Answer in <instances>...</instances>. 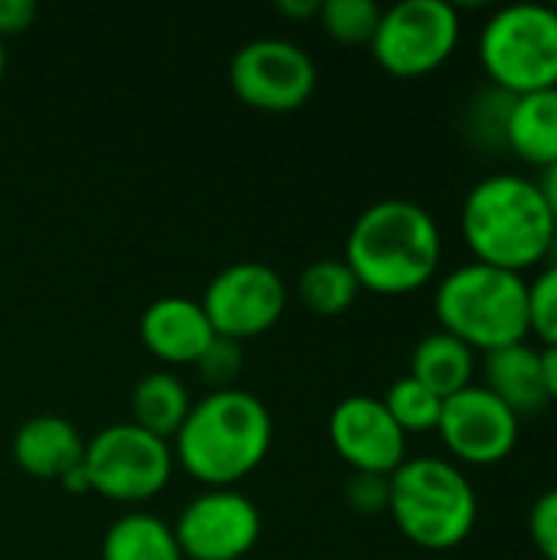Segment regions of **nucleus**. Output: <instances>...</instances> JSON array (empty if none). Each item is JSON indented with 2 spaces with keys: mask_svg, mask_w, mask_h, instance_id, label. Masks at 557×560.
<instances>
[{
  "mask_svg": "<svg viewBox=\"0 0 557 560\" xmlns=\"http://www.w3.org/2000/svg\"><path fill=\"white\" fill-rule=\"evenodd\" d=\"M3 72H7V43L0 36V82H3Z\"/></svg>",
  "mask_w": 557,
  "mask_h": 560,
  "instance_id": "obj_34",
  "label": "nucleus"
},
{
  "mask_svg": "<svg viewBox=\"0 0 557 560\" xmlns=\"http://www.w3.org/2000/svg\"><path fill=\"white\" fill-rule=\"evenodd\" d=\"M358 292H361V282L355 279L351 266L335 256L309 262L295 282L299 302L318 318H335V315L348 312L355 305Z\"/></svg>",
  "mask_w": 557,
  "mask_h": 560,
  "instance_id": "obj_21",
  "label": "nucleus"
},
{
  "mask_svg": "<svg viewBox=\"0 0 557 560\" xmlns=\"http://www.w3.org/2000/svg\"><path fill=\"white\" fill-rule=\"evenodd\" d=\"M483 387L492 390L519 417L548 407L542 381V351L529 341L483 354Z\"/></svg>",
  "mask_w": 557,
  "mask_h": 560,
  "instance_id": "obj_16",
  "label": "nucleus"
},
{
  "mask_svg": "<svg viewBox=\"0 0 557 560\" xmlns=\"http://www.w3.org/2000/svg\"><path fill=\"white\" fill-rule=\"evenodd\" d=\"M460 10L450 0H401L381 10L371 52L381 69L417 79L440 69L460 46Z\"/></svg>",
  "mask_w": 557,
  "mask_h": 560,
  "instance_id": "obj_8",
  "label": "nucleus"
},
{
  "mask_svg": "<svg viewBox=\"0 0 557 560\" xmlns=\"http://www.w3.org/2000/svg\"><path fill=\"white\" fill-rule=\"evenodd\" d=\"M276 7H279V13H286L292 20H309V16H318L322 0H279Z\"/></svg>",
  "mask_w": 557,
  "mask_h": 560,
  "instance_id": "obj_32",
  "label": "nucleus"
},
{
  "mask_svg": "<svg viewBox=\"0 0 557 560\" xmlns=\"http://www.w3.org/2000/svg\"><path fill=\"white\" fill-rule=\"evenodd\" d=\"M479 62L489 85L525 95L557 85V7L519 0L492 10L479 30Z\"/></svg>",
  "mask_w": 557,
  "mask_h": 560,
  "instance_id": "obj_6",
  "label": "nucleus"
},
{
  "mask_svg": "<svg viewBox=\"0 0 557 560\" xmlns=\"http://www.w3.org/2000/svg\"><path fill=\"white\" fill-rule=\"evenodd\" d=\"M171 446L190 479L207 489H233L266 463L272 450V413L243 387L210 390L194 400Z\"/></svg>",
  "mask_w": 557,
  "mask_h": 560,
  "instance_id": "obj_2",
  "label": "nucleus"
},
{
  "mask_svg": "<svg viewBox=\"0 0 557 560\" xmlns=\"http://www.w3.org/2000/svg\"><path fill=\"white\" fill-rule=\"evenodd\" d=\"M345 499L361 515H381L391 502V476L378 472H351L345 482Z\"/></svg>",
  "mask_w": 557,
  "mask_h": 560,
  "instance_id": "obj_27",
  "label": "nucleus"
},
{
  "mask_svg": "<svg viewBox=\"0 0 557 560\" xmlns=\"http://www.w3.org/2000/svg\"><path fill=\"white\" fill-rule=\"evenodd\" d=\"M387 512L410 545L450 551L473 535L479 495L456 463L443 456H414L391 472Z\"/></svg>",
  "mask_w": 557,
  "mask_h": 560,
  "instance_id": "obj_5",
  "label": "nucleus"
},
{
  "mask_svg": "<svg viewBox=\"0 0 557 560\" xmlns=\"http://www.w3.org/2000/svg\"><path fill=\"white\" fill-rule=\"evenodd\" d=\"M102 560H184L174 528L151 512H125L102 538Z\"/></svg>",
  "mask_w": 557,
  "mask_h": 560,
  "instance_id": "obj_20",
  "label": "nucleus"
},
{
  "mask_svg": "<svg viewBox=\"0 0 557 560\" xmlns=\"http://www.w3.org/2000/svg\"><path fill=\"white\" fill-rule=\"evenodd\" d=\"M318 20L338 43H371L381 23V7L374 0H322Z\"/></svg>",
  "mask_w": 557,
  "mask_h": 560,
  "instance_id": "obj_23",
  "label": "nucleus"
},
{
  "mask_svg": "<svg viewBox=\"0 0 557 560\" xmlns=\"http://www.w3.org/2000/svg\"><path fill=\"white\" fill-rule=\"evenodd\" d=\"M437 433L453 459L466 466H496L515 453L522 417L483 384H469L443 400Z\"/></svg>",
  "mask_w": 557,
  "mask_h": 560,
  "instance_id": "obj_12",
  "label": "nucleus"
},
{
  "mask_svg": "<svg viewBox=\"0 0 557 560\" xmlns=\"http://www.w3.org/2000/svg\"><path fill=\"white\" fill-rule=\"evenodd\" d=\"M529 331L542 338V348L557 345V262H545L529 282Z\"/></svg>",
  "mask_w": 557,
  "mask_h": 560,
  "instance_id": "obj_25",
  "label": "nucleus"
},
{
  "mask_svg": "<svg viewBox=\"0 0 557 560\" xmlns=\"http://www.w3.org/2000/svg\"><path fill=\"white\" fill-rule=\"evenodd\" d=\"M394 423L410 436V433H433L443 413V397H437L430 387H423L417 377L404 374L397 377L387 394L381 397Z\"/></svg>",
  "mask_w": 557,
  "mask_h": 560,
  "instance_id": "obj_22",
  "label": "nucleus"
},
{
  "mask_svg": "<svg viewBox=\"0 0 557 560\" xmlns=\"http://www.w3.org/2000/svg\"><path fill=\"white\" fill-rule=\"evenodd\" d=\"M230 85L250 108L282 115L312 98L318 66L305 46L286 36H256L233 52Z\"/></svg>",
  "mask_w": 557,
  "mask_h": 560,
  "instance_id": "obj_9",
  "label": "nucleus"
},
{
  "mask_svg": "<svg viewBox=\"0 0 557 560\" xmlns=\"http://www.w3.org/2000/svg\"><path fill=\"white\" fill-rule=\"evenodd\" d=\"M184 560H243L263 535V515L236 489H207L171 525Z\"/></svg>",
  "mask_w": 557,
  "mask_h": 560,
  "instance_id": "obj_11",
  "label": "nucleus"
},
{
  "mask_svg": "<svg viewBox=\"0 0 557 560\" xmlns=\"http://www.w3.org/2000/svg\"><path fill=\"white\" fill-rule=\"evenodd\" d=\"M13 463L33 479H62L85 456V440L79 427L59 413H39L16 427L10 443Z\"/></svg>",
  "mask_w": 557,
  "mask_h": 560,
  "instance_id": "obj_15",
  "label": "nucleus"
},
{
  "mask_svg": "<svg viewBox=\"0 0 557 560\" xmlns=\"http://www.w3.org/2000/svg\"><path fill=\"white\" fill-rule=\"evenodd\" d=\"M36 20V3L33 0H0V36H13L30 30Z\"/></svg>",
  "mask_w": 557,
  "mask_h": 560,
  "instance_id": "obj_29",
  "label": "nucleus"
},
{
  "mask_svg": "<svg viewBox=\"0 0 557 560\" xmlns=\"http://www.w3.org/2000/svg\"><path fill=\"white\" fill-rule=\"evenodd\" d=\"M328 440L355 472L391 476L407 459V433L394 423L384 400L371 394H351L335 404Z\"/></svg>",
  "mask_w": 557,
  "mask_h": 560,
  "instance_id": "obj_13",
  "label": "nucleus"
},
{
  "mask_svg": "<svg viewBox=\"0 0 557 560\" xmlns=\"http://www.w3.org/2000/svg\"><path fill=\"white\" fill-rule=\"evenodd\" d=\"M174 446L131 420L112 423L85 440L82 469L89 489L118 505H144L158 499L174 476Z\"/></svg>",
  "mask_w": 557,
  "mask_h": 560,
  "instance_id": "obj_7",
  "label": "nucleus"
},
{
  "mask_svg": "<svg viewBox=\"0 0 557 560\" xmlns=\"http://www.w3.org/2000/svg\"><path fill=\"white\" fill-rule=\"evenodd\" d=\"M460 230L476 262L525 276L548 259L557 223L532 177L499 171L466 190Z\"/></svg>",
  "mask_w": 557,
  "mask_h": 560,
  "instance_id": "obj_3",
  "label": "nucleus"
},
{
  "mask_svg": "<svg viewBox=\"0 0 557 560\" xmlns=\"http://www.w3.org/2000/svg\"><path fill=\"white\" fill-rule=\"evenodd\" d=\"M545 262H557V230L555 236H552V246H548V259Z\"/></svg>",
  "mask_w": 557,
  "mask_h": 560,
  "instance_id": "obj_35",
  "label": "nucleus"
},
{
  "mask_svg": "<svg viewBox=\"0 0 557 560\" xmlns=\"http://www.w3.org/2000/svg\"><path fill=\"white\" fill-rule=\"evenodd\" d=\"M535 184H538V190H542V197H545V203H548V210H552V217H555L557 223V161L548 164V167H542V177Z\"/></svg>",
  "mask_w": 557,
  "mask_h": 560,
  "instance_id": "obj_31",
  "label": "nucleus"
},
{
  "mask_svg": "<svg viewBox=\"0 0 557 560\" xmlns=\"http://www.w3.org/2000/svg\"><path fill=\"white\" fill-rule=\"evenodd\" d=\"M410 377H417L423 387H430L437 397H453L463 387L476 384V351L453 338L450 331L437 328L423 335L410 351Z\"/></svg>",
  "mask_w": 557,
  "mask_h": 560,
  "instance_id": "obj_18",
  "label": "nucleus"
},
{
  "mask_svg": "<svg viewBox=\"0 0 557 560\" xmlns=\"http://www.w3.org/2000/svg\"><path fill=\"white\" fill-rule=\"evenodd\" d=\"M144 348L164 364H197L207 345L217 338L200 302L187 295L154 299L138 322Z\"/></svg>",
  "mask_w": 557,
  "mask_h": 560,
  "instance_id": "obj_14",
  "label": "nucleus"
},
{
  "mask_svg": "<svg viewBox=\"0 0 557 560\" xmlns=\"http://www.w3.org/2000/svg\"><path fill=\"white\" fill-rule=\"evenodd\" d=\"M289 289L286 279L256 259L223 266L204 289L200 308L213 335L230 341H246L266 335L286 315Z\"/></svg>",
  "mask_w": 557,
  "mask_h": 560,
  "instance_id": "obj_10",
  "label": "nucleus"
},
{
  "mask_svg": "<svg viewBox=\"0 0 557 560\" xmlns=\"http://www.w3.org/2000/svg\"><path fill=\"white\" fill-rule=\"evenodd\" d=\"M506 148L532 167L557 161V85L512 98L506 118Z\"/></svg>",
  "mask_w": 557,
  "mask_h": 560,
  "instance_id": "obj_17",
  "label": "nucleus"
},
{
  "mask_svg": "<svg viewBox=\"0 0 557 560\" xmlns=\"http://www.w3.org/2000/svg\"><path fill=\"white\" fill-rule=\"evenodd\" d=\"M433 315L476 354L529 341V279L469 259L437 282Z\"/></svg>",
  "mask_w": 557,
  "mask_h": 560,
  "instance_id": "obj_4",
  "label": "nucleus"
},
{
  "mask_svg": "<svg viewBox=\"0 0 557 560\" xmlns=\"http://www.w3.org/2000/svg\"><path fill=\"white\" fill-rule=\"evenodd\" d=\"M240 371H243V345L230 341V338H220V335L197 358V374L204 377V384H210V390L233 387Z\"/></svg>",
  "mask_w": 557,
  "mask_h": 560,
  "instance_id": "obj_26",
  "label": "nucleus"
},
{
  "mask_svg": "<svg viewBox=\"0 0 557 560\" xmlns=\"http://www.w3.org/2000/svg\"><path fill=\"white\" fill-rule=\"evenodd\" d=\"M59 486L66 489V492H72V495H82V492H92L89 489V476H85V469H82V463L76 466V469H69L62 479H59Z\"/></svg>",
  "mask_w": 557,
  "mask_h": 560,
  "instance_id": "obj_33",
  "label": "nucleus"
},
{
  "mask_svg": "<svg viewBox=\"0 0 557 560\" xmlns=\"http://www.w3.org/2000/svg\"><path fill=\"white\" fill-rule=\"evenodd\" d=\"M542 351V381H545V397L548 404H557V345L555 348H538Z\"/></svg>",
  "mask_w": 557,
  "mask_h": 560,
  "instance_id": "obj_30",
  "label": "nucleus"
},
{
  "mask_svg": "<svg viewBox=\"0 0 557 560\" xmlns=\"http://www.w3.org/2000/svg\"><path fill=\"white\" fill-rule=\"evenodd\" d=\"M512 98L515 95H509L496 85H486L483 92H476V98L469 102V112H466L469 138L479 144H489V148H506V118H509Z\"/></svg>",
  "mask_w": 557,
  "mask_h": 560,
  "instance_id": "obj_24",
  "label": "nucleus"
},
{
  "mask_svg": "<svg viewBox=\"0 0 557 560\" xmlns=\"http://www.w3.org/2000/svg\"><path fill=\"white\" fill-rule=\"evenodd\" d=\"M529 538L545 560H557V486L542 492L529 509Z\"/></svg>",
  "mask_w": 557,
  "mask_h": 560,
  "instance_id": "obj_28",
  "label": "nucleus"
},
{
  "mask_svg": "<svg viewBox=\"0 0 557 560\" xmlns=\"http://www.w3.org/2000/svg\"><path fill=\"white\" fill-rule=\"evenodd\" d=\"M443 259L437 217L407 197H384L358 213L345 243V262L361 289L378 295H410L423 289Z\"/></svg>",
  "mask_w": 557,
  "mask_h": 560,
  "instance_id": "obj_1",
  "label": "nucleus"
},
{
  "mask_svg": "<svg viewBox=\"0 0 557 560\" xmlns=\"http://www.w3.org/2000/svg\"><path fill=\"white\" fill-rule=\"evenodd\" d=\"M190 407L194 397L187 384L171 371H151L131 387V423L161 440H174Z\"/></svg>",
  "mask_w": 557,
  "mask_h": 560,
  "instance_id": "obj_19",
  "label": "nucleus"
}]
</instances>
